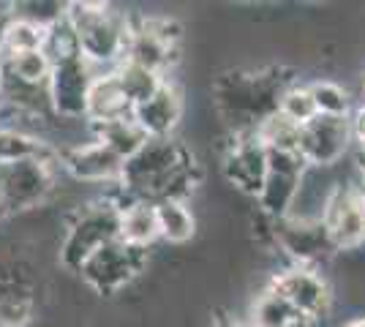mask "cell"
I'll return each mask as SVG.
<instances>
[{"instance_id": "34", "label": "cell", "mask_w": 365, "mask_h": 327, "mask_svg": "<svg viewBox=\"0 0 365 327\" xmlns=\"http://www.w3.org/2000/svg\"><path fill=\"white\" fill-rule=\"evenodd\" d=\"M344 327H365V316H357V319H351V322H346Z\"/></svg>"}, {"instance_id": "9", "label": "cell", "mask_w": 365, "mask_h": 327, "mask_svg": "<svg viewBox=\"0 0 365 327\" xmlns=\"http://www.w3.org/2000/svg\"><path fill=\"white\" fill-rule=\"evenodd\" d=\"M101 71L93 68L85 58L66 61L52 66V77H49V98L52 109L63 120H85V109H88V95L96 77Z\"/></svg>"}, {"instance_id": "1", "label": "cell", "mask_w": 365, "mask_h": 327, "mask_svg": "<svg viewBox=\"0 0 365 327\" xmlns=\"http://www.w3.org/2000/svg\"><path fill=\"white\" fill-rule=\"evenodd\" d=\"M188 188H194V164L178 140H148L137 156H131L123 167L118 183L120 199H185Z\"/></svg>"}, {"instance_id": "6", "label": "cell", "mask_w": 365, "mask_h": 327, "mask_svg": "<svg viewBox=\"0 0 365 327\" xmlns=\"http://www.w3.org/2000/svg\"><path fill=\"white\" fill-rule=\"evenodd\" d=\"M267 224H270V237H273L275 249L289 259V265L319 267L338 251L324 221L287 216L281 221H267Z\"/></svg>"}, {"instance_id": "27", "label": "cell", "mask_w": 365, "mask_h": 327, "mask_svg": "<svg viewBox=\"0 0 365 327\" xmlns=\"http://www.w3.org/2000/svg\"><path fill=\"white\" fill-rule=\"evenodd\" d=\"M300 125L287 120L284 115H270L257 128V137L267 150H284V153H300Z\"/></svg>"}, {"instance_id": "21", "label": "cell", "mask_w": 365, "mask_h": 327, "mask_svg": "<svg viewBox=\"0 0 365 327\" xmlns=\"http://www.w3.org/2000/svg\"><path fill=\"white\" fill-rule=\"evenodd\" d=\"M161 237L172 246H182L197 234V218L188 207V199H161L155 202Z\"/></svg>"}, {"instance_id": "2", "label": "cell", "mask_w": 365, "mask_h": 327, "mask_svg": "<svg viewBox=\"0 0 365 327\" xmlns=\"http://www.w3.org/2000/svg\"><path fill=\"white\" fill-rule=\"evenodd\" d=\"M66 16L76 33L82 58L93 68L115 71L125 61L128 38L134 31V22L125 11L104 3H71L66 6Z\"/></svg>"}, {"instance_id": "13", "label": "cell", "mask_w": 365, "mask_h": 327, "mask_svg": "<svg viewBox=\"0 0 365 327\" xmlns=\"http://www.w3.org/2000/svg\"><path fill=\"white\" fill-rule=\"evenodd\" d=\"M123 161L118 153H112L104 142L88 140L76 142L71 147L61 150V170H66L79 183H120Z\"/></svg>"}, {"instance_id": "8", "label": "cell", "mask_w": 365, "mask_h": 327, "mask_svg": "<svg viewBox=\"0 0 365 327\" xmlns=\"http://www.w3.org/2000/svg\"><path fill=\"white\" fill-rule=\"evenodd\" d=\"M270 286L278 295L287 297L297 311H303L311 322L324 319L333 308V289H330L327 279L322 276L319 267H284L270 279Z\"/></svg>"}, {"instance_id": "10", "label": "cell", "mask_w": 365, "mask_h": 327, "mask_svg": "<svg viewBox=\"0 0 365 327\" xmlns=\"http://www.w3.org/2000/svg\"><path fill=\"white\" fill-rule=\"evenodd\" d=\"M351 147V118H324L317 115L300 131V156L308 167L330 170Z\"/></svg>"}, {"instance_id": "26", "label": "cell", "mask_w": 365, "mask_h": 327, "mask_svg": "<svg viewBox=\"0 0 365 327\" xmlns=\"http://www.w3.org/2000/svg\"><path fill=\"white\" fill-rule=\"evenodd\" d=\"M44 52H46V58L52 61V66L82 58L79 41H76V33H74V28H71V22H68V16H66V11H63L55 22H49V28H46Z\"/></svg>"}, {"instance_id": "11", "label": "cell", "mask_w": 365, "mask_h": 327, "mask_svg": "<svg viewBox=\"0 0 365 327\" xmlns=\"http://www.w3.org/2000/svg\"><path fill=\"white\" fill-rule=\"evenodd\" d=\"M178 38H180V28L172 19H142L131 31L125 61L139 63L167 77V68L178 58L175 55Z\"/></svg>"}, {"instance_id": "32", "label": "cell", "mask_w": 365, "mask_h": 327, "mask_svg": "<svg viewBox=\"0 0 365 327\" xmlns=\"http://www.w3.org/2000/svg\"><path fill=\"white\" fill-rule=\"evenodd\" d=\"M14 11H6L0 9V55H3V47H6V31H9V22H11Z\"/></svg>"}, {"instance_id": "36", "label": "cell", "mask_w": 365, "mask_h": 327, "mask_svg": "<svg viewBox=\"0 0 365 327\" xmlns=\"http://www.w3.org/2000/svg\"><path fill=\"white\" fill-rule=\"evenodd\" d=\"M360 170H363V180H365V158H360Z\"/></svg>"}, {"instance_id": "31", "label": "cell", "mask_w": 365, "mask_h": 327, "mask_svg": "<svg viewBox=\"0 0 365 327\" xmlns=\"http://www.w3.org/2000/svg\"><path fill=\"white\" fill-rule=\"evenodd\" d=\"M213 327H251L248 322L237 319V316H229V313H218L215 316V325Z\"/></svg>"}, {"instance_id": "7", "label": "cell", "mask_w": 365, "mask_h": 327, "mask_svg": "<svg viewBox=\"0 0 365 327\" xmlns=\"http://www.w3.org/2000/svg\"><path fill=\"white\" fill-rule=\"evenodd\" d=\"M145 267V251L125 246L120 237L93 254L85 265L79 267L82 281L98 295H118L123 286H128Z\"/></svg>"}, {"instance_id": "20", "label": "cell", "mask_w": 365, "mask_h": 327, "mask_svg": "<svg viewBox=\"0 0 365 327\" xmlns=\"http://www.w3.org/2000/svg\"><path fill=\"white\" fill-rule=\"evenodd\" d=\"M93 140L104 142L112 153H118L123 161H128L131 156H137L145 147V142L150 140L134 118H120V120H109L101 125H91Z\"/></svg>"}, {"instance_id": "12", "label": "cell", "mask_w": 365, "mask_h": 327, "mask_svg": "<svg viewBox=\"0 0 365 327\" xmlns=\"http://www.w3.org/2000/svg\"><path fill=\"white\" fill-rule=\"evenodd\" d=\"M324 227L338 251H354L365 243V202L360 186H335L324 210Z\"/></svg>"}, {"instance_id": "37", "label": "cell", "mask_w": 365, "mask_h": 327, "mask_svg": "<svg viewBox=\"0 0 365 327\" xmlns=\"http://www.w3.org/2000/svg\"><path fill=\"white\" fill-rule=\"evenodd\" d=\"M360 191H363V202H365V180H363V186H360Z\"/></svg>"}, {"instance_id": "19", "label": "cell", "mask_w": 365, "mask_h": 327, "mask_svg": "<svg viewBox=\"0 0 365 327\" xmlns=\"http://www.w3.org/2000/svg\"><path fill=\"white\" fill-rule=\"evenodd\" d=\"M251 327H311L314 322L305 316L303 311H297L284 295H278L273 286L267 284L248 308V319Z\"/></svg>"}, {"instance_id": "25", "label": "cell", "mask_w": 365, "mask_h": 327, "mask_svg": "<svg viewBox=\"0 0 365 327\" xmlns=\"http://www.w3.org/2000/svg\"><path fill=\"white\" fill-rule=\"evenodd\" d=\"M33 322V297L25 284L0 286V327H25Z\"/></svg>"}, {"instance_id": "24", "label": "cell", "mask_w": 365, "mask_h": 327, "mask_svg": "<svg viewBox=\"0 0 365 327\" xmlns=\"http://www.w3.org/2000/svg\"><path fill=\"white\" fill-rule=\"evenodd\" d=\"M46 22H38L33 16H25L14 11L9 31H6V47L3 55H16V52H33V49H44L46 41Z\"/></svg>"}, {"instance_id": "28", "label": "cell", "mask_w": 365, "mask_h": 327, "mask_svg": "<svg viewBox=\"0 0 365 327\" xmlns=\"http://www.w3.org/2000/svg\"><path fill=\"white\" fill-rule=\"evenodd\" d=\"M49 150H52V147H49L41 137H36V134L0 128V164H11V161H22V158L44 156Z\"/></svg>"}, {"instance_id": "15", "label": "cell", "mask_w": 365, "mask_h": 327, "mask_svg": "<svg viewBox=\"0 0 365 327\" xmlns=\"http://www.w3.org/2000/svg\"><path fill=\"white\" fill-rule=\"evenodd\" d=\"M134 120L150 140H167L182 118V93L175 82H164L155 93L134 107Z\"/></svg>"}, {"instance_id": "17", "label": "cell", "mask_w": 365, "mask_h": 327, "mask_svg": "<svg viewBox=\"0 0 365 327\" xmlns=\"http://www.w3.org/2000/svg\"><path fill=\"white\" fill-rule=\"evenodd\" d=\"M303 172L294 170H270L264 175V183L257 194V207L262 218L267 221H281L292 213V207L297 202V191H300V180H303Z\"/></svg>"}, {"instance_id": "14", "label": "cell", "mask_w": 365, "mask_h": 327, "mask_svg": "<svg viewBox=\"0 0 365 327\" xmlns=\"http://www.w3.org/2000/svg\"><path fill=\"white\" fill-rule=\"evenodd\" d=\"M224 172L232 186L257 197L267 175V147L262 145L257 131L235 134V142L224 153Z\"/></svg>"}, {"instance_id": "22", "label": "cell", "mask_w": 365, "mask_h": 327, "mask_svg": "<svg viewBox=\"0 0 365 327\" xmlns=\"http://www.w3.org/2000/svg\"><path fill=\"white\" fill-rule=\"evenodd\" d=\"M3 68L9 79H14L19 85H31V88H46L52 77V61L46 58L44 49L3 55Z\"/></svg>"}, {"instance_id": "3", "label": "cell", "mask_w": 365, "mask_h": 327, "mask_svg": "<svg viewBox=\"0 0 365 327\" xmlns=\"http://www.w3.org/2000/svg\"><path fill=\"white\" fill-rule=\"evenodd\" d=\"M287 82L273 74H229L218 82V107L235 125V134L257 131L270 115L278 112Z\"/></svg>"}, {"instance_id": "29", "label": "cell", "mask_w": 365, "mask_h": 327, "mask_svg": "<svg viewBox=\"0 0 365 327\" xmlns=\"http://www.w3.org/2000/svg\"><path fill=\"white\" fill-rule=\"evenodd\" d=\"M308 88H311V95H314V104H317L319 115H324V118H349L351 98L346 88H341L338 82H330V79H317Z\"/></svg>"}, {"instance_id": "18", "label": "cell", "mask_w": 365, "mask_h": 327, "mask_svg": "<svg viewBox=\"0 0 365 327\" xmlns=\"http://www.w3.org/2000/svg\"><path fill=\"white\" fill-rule=\"evenodd\" d=\"M120 240L125 246L137 251H148L153 246L161 229H158V216H155V202H145V199H120Z\"/></svg>"}, {"instance_id": "23", "label": "cell", "mask_w": 365, "mask_h": 327, "mask_svg": "<svg viewBox=\"0 0 365 327\" xmlns=\"http://www.w3.org/2000/svg\"><path fill=\"white\" fill-rule=\"evenodd\" d=\"M115 77H118V82L123 85V90H125L128 101H131L134 107L142 104V101H148V98L167 82L164 74H158V71L145 68V66L131 63V61H123L120 66L115 68Z\"/></svg>"}, {"instance_id": "16", "label": "cell", "mask_w": 365, "mask_h": 327, "mask_svg": "<svg viewBox=\"0 0 365 327\" xmlns=\"http://www.w3.org/2000/svg\"><path fill=\"white\" fill-rule=\"evenodd\" d=\"M131 115H134V104L128 101L115 71H101L93 82L91 95H88V109H85L88 125H101L109 120L131 118Z\"/></svg>"}, {"instance_id": "5", "label": "cell", "mask_w": 365, "mask_h": 327, "mask_svg": "<svg viewBox=\"0 0 365 327\" xmlns=\"http://www.w3.org/2000/svg\"><path fill=\"white\" fill-rule=\"evenodd\" d=\"M58 170H61V153H55V150H49L44 156L0 164V210H3V216L41 207L58 188Z\"/></svg>"}, {"instance_id": "38", "label": "cell", "mask_w": 365, "mask_h": 327, "mask_svg": "<svg viewBox=\"0 0 365 327\" xmlns=\"http://www.w3.org/2000/svg\"><path fill=\"white\" fill-rule=\"evenodd\" d=\"M0 218H3V210H0Z\"/></svg>"}, {"instance_id": "33", "label": "cell", "mask_w": 365, "mask_h": 327, "mask_svg": "<svg viewBox=\"0 0 365 327\" xmlns=\"http://www.w3.org/2000/svg\"><path fill=\"white\" fill-rule=\"evenodd\" d=\"M3 85H6V68H3V55H0V95H3Z\"/></svg>"}, {"instance_id": "30", "label": "cell", "mask_w": 365, "mask_h": 327, "mask_svg": "<svg viewBox=\"0 0 365 327\" xmlns=\"http://www.w3.org/2000/svg\"><path fill=\"white\" fill-rule=\"evenodd\" d=\"M278 115H284L287 120H292L294 125H308L319 112H317V104H314V95H311V88L308 85H287V90L281 93V101H278Z\"/></svg>"}, {"instance_id": "4", "label": "cell", "mask_w": 365, "mask_h": 327, "mask_svg": "<svg viewBox=\"0 0 365 327\" xmlns=\"http://www.w3.org/2000/svg\"><path fill=\"white\" fill-rule=\"evenodd\" d=\"M120 237V202L115 197L93 199L68 216L61 243V265L79 273L101 246Z\"/></svg>"}, {"instance_id": "35", "label": "cell", "mask_w": 365, "mask_h": 327, "mask_svg": "<svg viewBox=\"0 0 365 327\" xmlns=\"http://www.w3.org/2000/svg\"><path fill=\"white\" fill-rule=\"evenodd\" d=\"M360 115H365V79H363V101H360Z\"/></svg>"}]
</instances>
